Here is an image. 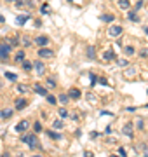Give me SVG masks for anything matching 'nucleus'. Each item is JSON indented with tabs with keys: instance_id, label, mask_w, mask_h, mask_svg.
I'll return each mask as SVG.
<instances>
[{
	"instance_id": "obj_1",
	"label": "nucleus",
	"mask_w": 148,
	"mask_h": 157,
	"mask_svg": "<svg viewBox=\"0 0 148 157\" xmlns=\"http://www.w3.org/2000/svg\"><path fill=\"white\" fill-rule=\"evenodd\" d=\"M23 143H26V145L31 148V150H37V148H40V143H39V140H37V136L35 135H26V136H23Z\"/></svg>"
},
{
	"instance_id": "obj_2",
	"label": "nucleus",
	"mask_w": 148,
	"mask_h": 157,
	"mask_svg": "<svg viewBox=\"0 0 148 157\" xmlns=\"http://www.w3.org/2000/svg\"><path fill=\"white\" fill-rule=\"evenodd\" d=\"M11 44H2L0 45V59L2 61H6L7 58H9V52H11Z\"/></svg>"
},
{
	"instance_id": "obj_3",
	"label": "nucleus",
	"mask_w": 148,
	"mask_h": 157,
	"mask_svg": "<svg viewBox=\"0 0 148 157\" xmlns=\"http://www.w3.org/2000/svg\"><path fill=\"white\" fill-rule=\"evenodd\" d=\"M108 35L110 37H120L122 35V26H110Z\"/></svg>"
},
{
	"instance_id": "obj_4",
	"label": "nucleus",
	"mask_w": 148,
	"mask_h": 157,
	"mask_svg": "<svg viewBox=\"0 0 148 157\" xmlns=\"http://www.w3.org/2000/svg\"><path fill=\"white\" fill-rule=\"evenodd\" d=\"M122 133H124L127 138H132V135H134V131H132V124H131V122L125 124L124 128H122Z\"/></svg>"
},
{
	"instance_id": "obj_5",
	"label": "nucleus",
	"mask_w": 148,
	"mask_h": 157,
	"mask_svg": "<svg viewBox=\"0 0 148 157\" xmlns=\"http://www.w3.org/2000/svg\"><path fill=\"white\" fill-rule=\"evenodd\" d=\"M39 56L40 58H52L54 56V51H51V49H39Z\"/></svg>"
},
{
	"instance_id": "obj_6",
	"label": "nucleus",
	"mask_w": 148,
	"mask_h": 157,
	"mask_svg": "<svg viewBox=\"0 0 148 157\" xmlns=\"http://www.w3.org/2000/svg\"><path fill=\"white\" fill-rule=\"evenodd\" d=\"M28 128H30L28 121H21V122H19V124L16 126V131H17V133H24V131H26Z\"/></svg>"
},
{
	"instance_id": "obj_7",
	"label": "nucleus",
	"mask_w": 148,
	"mask_h": 157,
	"mask_svg": "<svg viewBox=\"0 0 148 157\" xmlns=\"http://www.w3.org/2000/svg\"><path fill=\"white\" fill-rule=\"evenodd\" d=\"M30 17H31L30 14H21V16H17V17H16V23L19 25V26H21V25H24V23L28 21Z\"/></svg>"
},
{
	"instance_id": "obj_8",
	"label": "nucleus",
	"mask_w": 148,
	"mask_h": 157,
	"mask_svg": "<svg viewBox=\"0 0 148 157\" xmlns=\"http://www.w3.org/2000/svg\"><path fill=\"white\" fill-rule=\"evenodd\" d=\"M26 105H28V101L24 100V98H19V100H16V110H23Z\"/></svg>"
},
{
	"instance_id": "obj_9",
	"label": "nucleus",
	"mask_w": 148,
	"mask_h": 157,
	"mask_svg": "<svg viewBox=\"0 0 148 157\" xmlns=\"http://www.w3.org/2000/svg\"><path fill=\"white\" fill-rule=\"evenodd\" d=\"M33 68L37 70V73H40V75H42V73H44V70H46V67H44L40 61H35L33 63Z\"/></svg>"
},
{
	"instance_id": "obj_10",
	"label": "nucleus",
	"mask_w": 148,
	"mask_h": 157,
	"mask_svg": "<svg viewBox=\"0 0 148 157\" xmlns=\"http://www.w3.org/2000/svg\"><path fill=\"white\" fill-rule=\"evenodd\" d=\"M33 89H35V93H39V94H42V96H46V94H47V89H46V87H42L40 84H35Z\"/></svg>"
},
{
	"instance_id": "obj_11",
	"label": "nucleus",
	"mask_w": 148,
	"mask_h": 157,
	"mask_svg": "<svg viewBox=\"0 0 148 157\" xmlns=\"http://www.w3.org/2000/svg\"><path fill=\"white\" fill-rule=\"evenodd\" d=\"M80 91L79 89H70V93H68V98H73V100H77V98H80Z\"/></svg>"
},
{
	"instance_id": "obj_12",
	"label": "nucleus",
	"mask_w": 148,
	"mask_h": 157,
	"mask_svg": "<svg viewBox=\"0 0 148 157\" xmlns=\"http://www.w3.org/2000/svg\"><path fill=\"white\" fill-rule=\"evenodd\" d=\"M47 42H49V39H47V37H44V35H42V37H37V39H35V44H39V45H46Z\"/></svg>"
},
{
	"instance_id": "obj_13",
	"label": "nucleus",
	"mask_w": 148,
	"mask_h": 157,
	"mask_svg": "<svg viewBox=\"0 0 148 157\" xmlns=\"http://www.w3.org/2000/svg\"><path fill=\"white\" fill-rule=\"evenodd\" d=\"M103 58H105L106 61H112V59H115V52L113 51H106V52L103 54Z\"/></svg>"
},
{
	"instance_id": "obj_14",
	"label": "nucleus",
	"mask_w": 148,
	"mask_h": 157,
	"mask_svg": "<svg viewBox=\"0 0 148 157\" xmlns=\"http://www.w3.org/2000/svg\"><path fill=\"white\" fill-rule=\"evenodd\" d=\"M11 115H12L11 108H6V110H2V112H0V117H2V119H9Z\"/></svg>"
},
{
	"instance_id": "obj_15",
	"label": "nucleus",
	"mask_w": 148,
	"mask_h": 157,
	"mask_svg": "<svg viewBox=\"0 0 148 157\" xmlns=\"http://www.w3.org/2000/svg\"><path fill=\"white\" fill-rule=\"evenodd\" d=\"M113 19H115L113 14H103L101 16V21H105V23H112Z\"/></svg>"
},
{
	"instance_id": "obj_16",
	"label": "nucleus",
	"mask_w": 148,
	"mask_h": 157,
	"mask_svg": "<svg viewBox=\"0 0 148 157\" xmlns=\"http://www.w3.org/2000/svg\"><path fill=\"white\" fill-rule=\"evenodd\" d=\"M16 2H17V4H16L17 7H26V6H28V7H31V4H30V0H16Z\"/></svg>"
},
{
	"instance_id": "obj_17",
	"label": "nucleus",
	"mask_w": 148,
	"mask_h": 157,
	"mask_svg": "<svg viewBox=\"0 0 148 157\" xmlns=\"http://www.w3.org/2000/svg\"><path fill=\"white\" fill-rule=\"evenodd\" d=\"M129 6H131L129 0H119V7L120 9H129Z\"/></svg>"
},
{
	"instance_id": "obj_18",
	"label": "nucleus",
	"mask_w": 148,
	"mask_h": 157,
	"mask_svg": "<svg viewBox=\"0 0 148 157\" xmlns=\"http://www.w3.org/2000/svg\"><path fill=\"white\" fill-rule=\"evenodd\" d=\"M127 17H129L132 23H138V21H139V16H136V12H129V14H127Z\"/></svg>"
},
{
	"instance_id": "obj_19",
	"label": "nucleus",
	"mask_w": 148,
	"mask_h": 157,
	"mask_svg": "<svg viewBox=\"0 0 148 157\" xmlns=\"http://www.w3.org/2000/svg\"><path fill=\"white\" fill-rule=\"evenodd\" d=\"M87 56H89V59H94V47L92 45L87 47Z\"/></svg>"
},
{
	"instance_id": "obj_20",
	"label": "nucleus",
	"mask_w": 148,
	"mask_h": 157,
	"mask_svg": "<svg viewBox=\"0 0 148 157\" xmlns=\"http://www.w3.org/2000/svg\"><path fill=\"white\" fill-rule=\"evenodd\" d=\"M49 136H51L52 140H61V135L56 133V131H49Z\"/></svg>"
},
{
	"instance_id": "obj_21",
	"label": "nucleus",
	"mask_w": 148,
	"mask_h": 157,
	"mask_svg": "<svg viewBox=\"0 0 148 157\" xmlns=\"http://www.w3.org/2000/svg\"><path fill=\"white\" fill-rule=\"evenodd\" d=\"M21 63H23V68H24V70H26V72H28V70H31V68H33V65H31V63H30V61H24V59H23V61H21Z\"/></svg>"
},
{
	"instance_id": "obj_22",
	"label": "nucleus",
	"mask_w": 148,
	"mask_h": 157,
	"mask_svg": "<svg viewBox=\"0 0 148 157\" xmlns=\"http://www.w3.org/2000/svg\"><path fill=\"white\" fill-rule=\"evenodd\" d=\"M23 59H24V52H23V51H19V52L16 54V61H17V63H21Z\"/></svg>"
},
{
	"instance_id": "obj_23",
	"label": "nucleus",
	"mask_w": 148,
	"mask_h": 157,
	"mask_svg": "<svg viewBox=\"0 0 148 157\" xmlns=\"http://www.w3.org/2000/svg\"><path fill=\"white\" fill-rule=\"evenodd\" d=\"M89 77H91V87H94L96 82H98V77L94 75V73H89Z\"/></svg>"
},
{
	"instance_id": "obj_24",
	"label": "nucleus",
	"mask_w": 148,
	"mask_h": 157,
	"mask_svg": "<svg viewBox=\"0 0 148 157\" xmlns=\"http://www.w3.org/2000/svg\"><path fill=\"white\" fill-rule=\"evenodd\" d=\"M125 54H129V56H132L134 54V47H131V45H127V47H124Z\"/></svg>"
},
{
	"instance_id": "obj_25",
	"label": "nucleus",
	"mask_w": 148,
	"mask_h": 157,
	"mask_svg": "<svg viewBox=\"0 0 148 157\" xmlns=\"http://www.w3.org/2000/svg\"><path fill=\"white\" fill-rule=\"evenodd\" d=\"M6 77L9 78V80H16L17 75H16V73H11V72H6Z\"/></svg>"
},
{
	"instance_id": "obj_26",
	"label": "nucleus",
	"mask_w": 148,
	"mask_h": 157,
	"mask_svg": "<svg viewBox=\"0 0 148 157\" xmlns=\"http://www.w3.org/2000/svg\"><path fill=\"white\" fill-rule=\"evenodd\" d=\"M57 100L61 101V103H68V94H59V98Z\"/></svg>"
},
{
	"instance_id": "obj_27",
	"label": "nucleus",
	"mask_w": 148,
	"mask_h": 157,
	"mask_svg": "<svg viewBox=\"0 0 148 157\" xmlns=\"http://www.w3.org/2000/svg\"><path fill=\"white\" fill-rule=\"evenodd\" d=\"M33 129H35V133H40V131H42V124H40V122H35V124H33Z\"/></svg>"
},
{
	"instance_id": "obj_28",
	"label": "nucleus",
	"mask_w": 148,
	"mask_h": 157,
	"mask_svg": "<svg viewBox=\"0 0 148 157\" xmlns=\"http://www.w3.org/2000/svg\"><path fill=\"white\" fill-rule=\"evenodd\" d=\"M59 117H61V119H66V117H68V112H66L65 108H61V110H59Z\"/></svg>"
},
{
	"instance_id": "obj_29",
	"label": "nucleus",
	"mask_w": 148,
	"mask_h": 157,
	"mask_svg": "<svg viewBox=\"0 0 148 157\" xmlns=\"http://www.w3.org/2000/svg\"><path fill=\"white\" fill-rule=\"evenodd\" d=\"M47 101H49V103H51V105H56V98H54V96H47Z\"/></svg>"
},
{
	"instance_id": "obj_30",
	"label": "nucleus",
	"mask_w": 148,
	"mask_h": 157,
	"mask_svg": "<svg viewBox=\"0 0 148 157\" xmlns=\"http://www.w3.org/2000/svg\"><path fill=\"white\" fill-rule=\"evenodd\" d=\"M117 63H119L120 67H127V65H129V61H127V59H119Z\"/></svg>"
},
{
	"instance_id": "obj_31",
	"label": "nucleus",
	"mask_w": 148,
	"mask_h": 157,
	"mask_svg": "<svg viewBox=\"0 0 148 157\" xmlns=\"http://www.w3.org/2000/svg\"><path fill=\"white\" fill-rule=\"evenodd\" d=\"M54 128H56V129L63 128V121H54Z\"/></svg>"
},
{
	"instance_id": "obj_32",
	"label": "nucleus",
	"mask_w": 148,
	"mask_h": 157,
	"mask_svg": "<svg viewBox=\"0 0 148 157\" xmlns=\"http://www.w3.org/2000/svg\"><path fill=\"white\" fill-rule=\"evenodd\" d=\"M17 91H21V93H28V87H26V86H17Z\"/></svg>"
},
{
	"instance_id": "obj_33",
	"label": "nucleus",
	"mask_w": 148,
	"mask_h": 157,
	"mask_svg": "<svg viewBox=\"0 0 148 157\" xmlns=\"http://www.w3.org/2000/svg\"><path fill=\"white\" fill-rule=\"evenodd\" d=\"M87 100L89 101H96V96L92 94V93H87Z\"/></svg>"
},
{
	"instance_id": "obj_34",
	"label": "nucleus",
	"mask_w": 148,
	"mask_h": 157,
	"mask_svg": "<svg viewBox=\"0 0 148 157\" xmlns=\"http://www.w3.org/2000/svg\"><path fill=\"white\" fill-rule=\"evenodd\" d=\"M47 84H49V87H54V86H56V82H54L52 78H47Z\"/></svg>"
},
{
	"instance_id": "obj_35",
	"label": "nucleus",
	"mask_w": 148,
	"mask_h": 157,
	"mask_svg": "<svg viewBox=\"0 0 148 157\" xmlns=\"http://www.w3.org/2000/svg\"><path fill=\"white\" fill-rule=\"evenodd\" d=\"M141 6H143V0H138L136 2V9H141Z\"/></svg>"
},
{
	"instance_id": "obj_36",
	"label": "nucleus",
	"mask_w": 148,
	"mask_h": 157,
	"mask_svg": "<svg viewBox=\"0 0 148 157\" xmlns=\"http://www.w3.org/2000/svg\"><path fill=\"white\" fill-rule=\"evenodd\" d=\"M119 154H120V155H125L127 152H125V148H119Z\"/></svg>"
},
{
	"instance_id": "obj_37",
	"label": "nucleus",
	"mask_w": 148,
	"mask_h": 157,
	"mask_svg": "<svg viewBox=\"0 0 148 157\" xmlns=\"http://www.w3.org/2000/svg\"><path fill=\"white\" fill-rule=\"evenodd\" d=\"M99 82H101L103 86H108V82H106V78H99Z\"/></svg>"
},
{
	"instance_id": "obj_38",
	"label": "nucleus",
	"mask_w": 148,
	"mask_h": 157,
	"mask_svg": "<svg viewBox=\"0 0 148 157\" xmlns=\"http://www.w3.org/2000/svg\"><path fill=\"white\" fill-rule=\"evenodd\" d=\"M23 45H26V47H28V45H31V44H30L28 39H24V40H23Z\"/></svg>"
},
{
	"instance_id": "obj_39",
	"label": "nucleus",
	"mask_w": 148,
	"mask_h": 157,
	"mask_svg": "<svg viewBox=\"0 0 148 157\" xmlns=\"http://www.w3.org/2000/svg\"><path fill=\"white\" fill-rule=\"evenodd\" d=\"M4 21H6V17H4V16H0V23H4Z\"/></svg>"
},
{
	"instance_id": "obj_40",
	"label": "nucleus",
	"mask_w": 148,
	"mask_h": 157,
	"mask_svg": "<svg viewBox=\"0 0 148 157\" xmlns=\"http://www.w3.org/2000/svg\"><path fill=\"white\" fill-rule=\"evenodd\" d=\"M143 30H145V33L148 35V26H145V28H143Z\"/></svg>"
},
{
	"instance_id": "obj_41",
	"label": "nucleus",
	"mask_w": 148,
	"mask_h": 157,
	"mask_svg": "<svg viewBox=\"0 0 148 157\" xmlns=\"http://www.w3.org/2000/svg\"><path fill=\"white\" fill-rule=\"evenodd\" d=\"M6 2H16V0H6Z\"/></svg>"
},
{
	"instance_id": "obj_42",
	"label": "nucleus",
	"mask_w": 148,
	"mask_h": 157,
	"mask_svg": "<svg viewBox=\"0 0 148 157\" xmlns=\"http://www.w3.org/2000/svg\"><path fill=\"white\" fill-rule=\"evenodd\" d=\"M66 2H73V0H66Z\"/></svg>"
},
{
	"instance_id": "obj_43",
	"label": "nucleus",
	"mask_w": 148,
	"mask_h": 157,
	"mask_svg": "<svg viewBox=\"0 0 148 157\" xmlns=\"http://www.w3.org/2000/svg\"><path fill=\"white\" fill-rule=\"evenodd\" d=\"M0 86H2V82H0Z\"/></svg>"
},
{
	"instance_id": "obj_44",
	"label": "nucleus",
	"mask_w": 148,
	"mask_h": 157,
	"mask_svg": "<svg viewBox=\"0 0 148 157\" xmlns=\"http://www.w3.org/2000/svg\"><path fill=\"white\" fill-rule=\"evenodd\" d=\"M146 93H148V91H146Z\"/></svg>"
}]
</instances>
